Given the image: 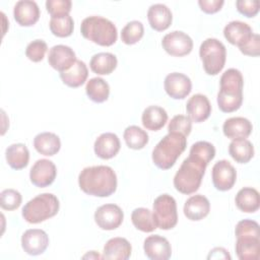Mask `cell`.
Wrapping results in <instances>:
<instances>
[{
	"mask_svg": "<svg viewBox=\"0 0 260 260\" xmlns=\"http://www.w3.org/2000/svg\"><path fill=\"white\" fill-rule=\"evenodd\" d=\"M13 16L19 25L31 26L40 18V8L35 1L20 0L14 5Z\"/></svg>",
	"mask_w": 260,
	"mask_h": 260,
	"instance_id": "cell-18",
	"label": "cell"
},
{
	"mask_svg": "<svg viewBox=\"0 0 260 260\" xmlns=\"http://www.w3.org/2000/svg\"><path fill=\"white\" fill-rule=\"evenodd\" d=\"M121 143L119 137L112 132L101 134L94 141L93 149L96 156L103 159L114 157L120 150Z\"/></svg>",
	"mask_w": 260,
	"mask_h": 260,
	"instance_id": "cell-20",
	"label": "cell"
},
{
	"mask_svg": "<svg viewBox=\"0 0 260 260\" xmlns=\"http://www.w3.org/2000/svg\"><path fill=\"white\" fill-rule=\"evenodd\" d=\"M132 252L131 244L127 239L116 237L110 239L104 246L103 258L104 259H119V260H127L130 258Z\"/></svg>",
	"mask_w": 260,
	"mask_h": 260,
	"instance_id": "cell-23",
	"label": "cell"
},
{
	"mask_svg": "<svg viewBox=\"0 0 260 260\" xmlns=\"http://www.w3.org/2000/svg\"><path fill=\"white\" fill-rule=\"evenodd\" d=\"M48 62L52 68L61 72L70 69L76 62L75 52L68 46H53L48 54Z\"/></svg>",
	"mask_w": 260,
	"mask_h": 260,
	"instance_id": "cell-15",
	"label": "cell"
},
{
	"mask_svg": "<svg viewBox=\"0 0 260 260\" xmlns=\"http://www.w3.org/2000/svg\"><path fill=\"white\" fill-rule=\"evenodd\" d=\"M48 50L47 43L43 40H35L30 42L25 49V56L32 62H40L44 59Z\"/></svg>",
	"mask_w": 260,
	"mask_h": 260,
	"instance_id": "cell-43",
	"label": "cell"
},
{
	"mask_svg": "<svg viewBox=\"0 0 260 260\" xmlns=\"http://www.w3.org/2000/svg\"><path fill=\"white\" fill-rule=\"evenodd\" d=\"M147 19L151 26L156 31H162L170 27L173 20L171 9L161 3L152 4L147 11Z\"/></svg>",
	"mask_w": 260,
	"mask_h": 260,
	"instance_id": "cell-22",
	"label": "cell"
},
{
	"mask_svg": "<svg viewBox=\"0 0 260 260\" xmlns=\"http://www.w3.org/2000/svg\"><path fill=\"white\" fill-rule=\"evenodd\" d=\"M78 184L87 195L108 197L117 189V175L109 166L87 167L80 172Z\"/></svg>",
	"mask_w": 260,
	"mask_h": 260,
	"instance_id": "cell-1",
	"label": "cell"
},
{
	"mask_svg": "<svg viewBox=\"0 0 260 260\" xmlns=\"http://www.w3.org/2000/svg\"><path fill=\"white\" fill-rule=\"evenodd\" d=\"M85 92L89 100L94 103H104L110 94L109 83L101 77L90 78L85 86Z\"/></svg>",
	"mask_w": 260,
	"mask_h": 260,
	"instance_id": "cell-33",
	"label": "cell"
},
{
	"mask_svg": "<svg viewBox=\"0 0 260 260\" xmlns=\"http://www.w3.org/2000/svg\"><path fill=\"white\" fill-rule=\"evenodd\" d=\"M124 219L123 210L120 206L108 203L100 206L94 212V221L99 228L105 231L116 230Z\"/></svg>",
	"mask_w": 260,
	"mask_h": 260,
	"instance_id": "cell-10",
	"label": "cell"
},
{
	"mask_svg": "<svg viewBox=\"0 0 260 260\" xmlns=\"http://www.w3.org/2000/svg\"><path fill=\"white\" fill-rule=\"evenodd\" d=\"M187 146L186 136L170 132L153 148L152 161L161 170L171 169Z\"/></svg>",
	"mask_w": 260,
	"mask_h": 260,
	"instance_id": "cell-3",
	"label": "cell"
},
{
	"mask_svg": "<svg viewBox=\"0 0 260 260\" xmlns=\"http://www.w3.org/2000/svg\"><path fill=\"white\" fill-rule=\"evenodd\" d=\"M144 34V27L141 21L132 20L128 22L121 31V40L126 45H134L141 40Z\"/></svg>",
	"mask_w": 260,
	"mask_h": 260,
	"instance_id": "cell-38",
	"label": "cell"
},
{
	"mask_svg": "<svg viewBox=\"0 0 260 260\" xmlns=\"http://www.w3.org/2000/svg\"><path fill=\"white\" fill-rule=\"evenodd\" d=\"M22 201L21 194L14 189H5L0 194V205L4 210L17 209Z\"/></svg>",
	"mask_w": 260,
	"mask_h": 260,
	"instance_id": "cell-39",
	"label": "cell"
},
{
	"mask_svg": "<svg viewBox=\"0 0 260 260\" xmlns=\"http://www.w3.org/2000/svg\"><path fill=\"white\" fill-rule=\"evenodd\" d=\"M80 32L84 39L103 47L114 45L118 39L116 25L99 15L85 17L80 24Z\"/></svg>",
	"mask_w": 260,
	"mask_h": 260,
	"instance_id": "cell-4",
	"label": "cell"
},
{
	"mask_svg": "<svg viewBox=\"0 0 260 260\" xmlns=\"http://www.w3.org/2000/svg\"><path fill=\"white\" fill-rule=\"evenodd\" d=\"M199 56L202 61L204 71L208 75H216L224 67L226 49L219 40L208 38L200 45Z\"/></svg>",
	"mask_w": 260,
	"mask_h": 260,
	"instance_id": "cell-7",
	"label": "cell"
},
{
	"mask_svg": "<svg viewBox=\"0 0 260 260\" xmlns=\"http://www.w3.org/2000/svg\"><path fill=\"white\" fill-rule=\"evenodd\" d=\"M143 250L151 260H168L172 255L170 242L159 235L147 237L143 243Z\"/></svg>",
	"mask_w": 260,
	"mask_h": 260,
	"instance_id": "cell-16",
	"label": "cell"
},
{
	"mask_svg": "<svg viewBox=\"0 0 260 260\" xmlns=\"http://www.w3.org/2000/svg\"><path fill=\"white\" fill-rule=\"evenodd\" d=\"M214 156L215 147L213 144L207 141H197L191 146L188 157L204 167H207Z\"/></svg>",
	"mask_w": 260,
	"mask_h": 260,
	"instance_id": "cell-34",
	"label": "cell"
},
{
	"mask_svg": "<svg viewBox=\"0 0 260 260\" xmlns=\"http://www.w3.org/2000/svg\"><path fill=\"white\" fill-rule=\"evenodd\" d=\"M164 87L168 95L174 100L185 99L192 90L191 79L180 72H173L166 76Z\"/></svg>",
	"mask_w": 260,
	"mask_h": 260,
	"instance_id": "cell-13",
	"label": "cell"
},
{
	"mask_svg": "<svg viewBox=\"0 0 260 260\" xmlns=\"http://www.w3.org/2000/svg\"><path fill=\"white\" fill-rule=\"evenodd\" d=\"M168 121L166 110L158 106L147 107L141 116V122L145 129L150 131H158Z\"/></svg>",
	"mask_w": 260,
	"mask_h": 260,
	"instance_id": "cell-28",
	"label": "cell"
},
{
	"mask_svg": "<svg viewBox=\"0 0 260 260\" xmlns=\"http://www.w3.org/2000/svg\"><path fill=\"white\" fill-rule=\"evenodd\" d=\"M183 210L188 219L198 221L208 215L210 211V203L204 195H193L186 200Z\"/></svg>",
	"mask_w": 260,
	"mask_h": 260,
	"instance_id": "cell-21",
	"label": "cell"
},
{
	"mask_svg": "<svg viewBox=\"0 0 260 260\" xmlns=\"http://www.w3.org/2000/svg\"><path fill=\"white\" fill-rule=\"evenodd\" d=\"M186 111L191 121L201 123L210 116L211 105L206 95L196 93L188 100L186 104Z\"/></svg>",
	"mask_w": 260,
	"mask_h": 260,
	"instance_id": "cell-19",
	"label": "cell"
},
{
	"mask_svg": "<svg viewBox=\"0 0 260 260\" xmlns=\"http://www.w3.org/2000/svg\"><path fill=\"white\" fill-rule=\"evenodd\" d=\"M223 36L229 43L241 48L251 40L253 30L248 23L233 20L224 26Z\"/></svg>",
	"mask_w": 260,
	"mask_h": 260,
	"instance_id": "cell-17",
	"label": "cell"
},
{
	"mask_svg": "<svg viewBox=\"0 0 260 260\" xmlns=\"http://www.w3.org/2000/svg\"><path fill=\"white\" fill-rule=\"evenodd\" d=\"M34 147L36 150L46 156L56 154L61 148V141L58 135L52 132H42L35 136Z\"/></svg>",
	"mask_w": 260,
	"mask_h": 260,
	"instance_id": "cell-26",
	"label": "cell"
},
{
	"mask_svg": "<svg viewBox=\"0 0 260 260\" xmlns=\"http://www.w3.org/2000/svg\"><path fill=\"white\" fill-rule=\"evenodd\" d=\"M60 203L52 193H43L30 199L22 207L21 214L29 223H40L53 216L59 211Z\"/></svg>",
	"mask_w": 260,
	"mask_h": 260,
	"instance_id": "cell-5",
	"label": "cell"
},
{
	"mask_svg": "<svg viewBox=\"0 0 260 260\" xmlns=\"http://www.w3.org/2000/svg\"><path fill=\"white\" fill-rule=\"evenodd\" d=\"M212 183L219 191L231 190L237 180V171L226 159L218 160L214 164L211 171Z\"/></svg>",
	"mask_w": 260,
	"mask_h": 260,
	"instance_id": "cell-11",
	"label": "cell"
},
{
	"mask_svg": "<svg viewBox=\"0 0 260 260\" xmlns=\"http://www.w3.org/2000/svg\"><path fill=\"white\" fill-rule=\"evenodd\" d=\"M235 202L241 211L253 213L260 207L259 192L255 188L244 187L237 193Z\"/></svg>",
	"mask_w": 260,
	"mask_h": 260,
	"instance_id": "cell-27",
	"label": "cell"
},
{
	"mask_svg": "<svg viewBox=\"0 0 260 260\" xmlns=\"http://www.w3.org/2000/svg\"><path fill=\"white\" fill-rule=\"evenodd\" d=\"M192 130V121L188 116L176 115L172 118L171 122L168 125V131L180 133L184 136H188Z\"/></svg>",
	"mask_w": 260,
	"mask_h": 260,
	"instance_id": "cell-40",
	"label": "cell"
},
{
	"mask_svg": "<svg viewBox=\"0 0 260 260\" xmlns=\"http://www.w3.org/2000/svg\"><path fill=\"white\" fill-rule=\"evenodd\" d=\"M48 246L49 237L43 230L30 229L25 231L21 237V247L28 255H41L46 251Z\"/></svg>",
	"mask_w": 260,
	"mask_h": 260,
	"instance_id": "cell-14",
	"label": "cell"
},
{
	"mask_svg": "<svg viewBox=\"0 0 260 260\" xmlns=\"http://www.w3.org/2000/svg\"><path fill=\"white\" fill-rule=\"evenodd\" d=\"M217 105L221 112L232 113L239 110L243 104L244 78L236 68L225 70L219 80Z\"/></svg>",
	"mask_w": 260,
	"mask_h": 260,
	"instance_id": "cell-2",
	"label": "cell"
},
{
	"mask_svg": "<svg viewBox=\"0 0 260 260\" xmlns=\"http://www.w3.org/2000/svg\"><path fill=\"white\" fill-rule=\"evenodd\" d=\"M87 257H89V258H103V257H101L99 254H96L95 253V251H90V252H88L86 255H84L82 258H87Z\"/></svg>",
	"mask_w": 260,
	"mask_h": 260,
	"instance_id": "cell-48",
	"label": "cell"
},
{
	"mask_svg": "<svg viewBox=\"0 0 260 260\" xmlns=\"http://www.w3.org/2000/svg\"><path fill=\"white\" fill-rule=\"evenodd\" d=\"M205 169L190 157L185 158L174 177V187L182 194L195 193L201 185Z\"/></svg>",
	"mask_w": 260,
	"mask_h": 260,
	"instance_id": "cell-6",
	"label": "cell"
},
{
	"mask_svg": "<svg viewBox=\"0 0 260 260\" xmlns=\"http://www.w3.org/2000/svg\"><path fill=\"white\" fill-rule=\"evenodd\" d=\"M236 238L239 237H257L260 238L259 224L257 221L252 219L240 220L235 229Z\"/></svg>",
	"mask_w": 260,
	"mask_h": 260,
	"instance_id": "cell-42",
	"label": "cell"
},
{
	"mask_svg": "<svg viewBox=\"0 0 260 260\" xmlns=\"http://www.w3.org/2000/svg\"><path fill=\"white\" fill-rule=\"evenodd\" d=\"M153 218L156 228L160 230H172L178 222L177 203L173 196L161 194L153 201Z\"/></svg>",
	"mask_w": 260,
	"mask_h": 260,
	"instance_id": "cell-8",
	"label": "cell"
},
{
	"mask_svg": "<svg viewBox=\"0 0 260 260\" xmlns=\"http://www.w3.org/2000/svg\"><path fill=\"white\" fill-rule=\"evenodd\" d=\"M236 6L238 11L246 17H254L259 12V2L257 0H238Z\"/></svg>",
	"mask_w": 260,
	"mask_h": 260,
	"instance_id": "cell-44",
	"label": "cell"
},
{
	"mask_svg": "<svg viewBox=\"0 0 260 260\" xmlns=\"http://www.w3.org/2000/svg\"><path fill=\"white\" fill-rule=\"evenodd\" d=\"M88 76V69L81 60H76L74 65L67 71L61 72L60 77L64 84L69 87H78L82 85Z\"/></svg>",
	"mask_w": 260,
	"mask_h": 260,
	"instance_id": "cell-31",
	"label": "cell"
},
{
	"mask_svg": "<svg viewBox=\"0 0 260 260\" xmlns=\"http://www.w3.org/2000/svg\"><path fill=\"white\" fill-rule=\"evenodd\" d=\"M123 137L127 146L136 150L142 149L148 143V134L136 125L128 126L124 130Z\"/></svg>",
	"mask_w": 260,
	"mask_h": 260,
	"instance_id": "cell-36",
	"label": "cell"
},
{
	"mask_svg": "<svg viewBox=\"0 0 260 260\" xmlns=\"http://www.w3.org/2000/svg\"><path fill=\"white\" fill-rule=\"evenodd\" d=\"M229 153L239 164H247L254 156V146L246 138L234 139L229 145Z\"/></svg>",
	"mask_w": 260,
	"mask_h": 260,
	"instance_id": "cell-32",
	"label": "cell"
},
{
	"mask_svg": "<svg viewBox=\"0 0 260 260\" xmlns=\"http://www.w3.org/2000/svg\"><path fill=\"white\" fill-rule=\"evenodd\" d=\"M161 46L169 55L183 57L191 53L193 49V41L184 31L174 30L162 38Z\"/></svg>",
	"mask_w": 260,
	"mask_h": 260,
	"instance_id": "cell-9",
	"label": "cell"
},
{
	"mask_svg": "<svg viewBox=\"0 0 260 260\" xmlns=\"http://www.w3.org/2000/svg\"><path fill=\"white\" fill-rule=\"evenodd\" d=\"M131 220L137 230L144 233H151L156 229L152 212L144 207L135 208L131 213Z\"/></svg>",
	"mask_w": 260,
	"mask_h": 260,
	"instance_id": "cell-35",
	"label": "cell"
},
{
	"mask_svg": "<svg viewBox=\"0 0 260 260\" xmlns=\"http://www.w3.org/2000/svg\"><path fill=\"white\" fill-rule=\"evenodd\" d=\"M51 32L59 38H67L72 35L74 29V21L70 15L62 17H51L50 19Z\"/></svg>",
	"mask_w": 260,
	"mask_h": 260,
	"instance_id": "cell-37",
	"label": "cell"
},
{
	"mask_svg": "<svg viewBox=\"0 0 260 260\" xmlns=\"http://www.w3.org/2000/svg\"><path fill=\"white\" fill-rule=\"evenodd\" d=\"M239 49L244 55L252 56V57L259 56L260 55V37H259V35L253 34L251 40Z\"/></svg>",
	"mask_w": 260,
	"mask_h": 260,
	"instance_id": "cell-45",
	"label": "cell"
},
{
	"mask_svg": "<svg viewBox=\"0 0 260 260\" xmlns=\"http://www.w3.org/2000/svg\"><path fill=\"white\" fill-rule=\"evenodd\" d=\"M5 158L10 168L14 170H21L28 165L29 151L25 144L13 143L6 148Z\"/></svg>",
	"mask_w": 260,
	"mask_h": 260,
	"instance_id": "cell-29",
	"label": "cell"
},
{
	"mask_svg": "<svg viewBox=\"0 0 260 260\" xmlns=\"http://www.w3.org/2000/svg\"><path fill=\"white\" fill-rule=\"evenodd\" d=\"M207 259H231L229 251L222 247H216L210 250Z\"/></svg>",
	"mask_w": 260,
	"mask_h": 260,
	"instance_id": "cell-47",
	"label": "cell"
},
{
	"mask_svg": "<svg viewBox=\"0 0 260 260\" xmlns=\"http://www.w3.org/2000/svg\"><path fill=\"white\" fill-rule=\"evenodd\" d=\"M72 2L70 0H47L46 9L51 17H62L69 15Z\"/></svg>",
	"mask_w": 260,
	"mask_h": 260,
	"instance_id": "cell-41",
	"label": "cell"
},
{
	"mask_svg": "<svg viewBox=\"0 0 260 260\" xmlns=\"http://www.w3.org/2000/svg\"><path fill=\"white\" fill-rule=\"evenodd\" d=\"M224 4L223 0H199L198 5L205 13L212 14L219 11Z\"/></svg>",
	"mask_w": 260,
	"mask_h": 260,
	"instance_id": "cell-46",
	"label": "cell"
},
{
	"mask_svg": "<svg viewBox=\"0 0 260 260\" xmlns=\"http://www.w3.org/2000/svg\"><path fill=\"white\" fill-rule=\"evenodd\" d=\"M235 249L240 260H258L260 258V238L239 237Z\"/></svg>",
	"mask_w": 260,
	"mask_h": 260,
	"instance_id": "cell-25",
	"label": "cell"
},
{
	"mask_svg": "<svg viewBox=\"0 0 260 260\" xmlns=\"http://www.w3.org/2000/svg\"><path fill=\"white\" fill-rule=\"evenodd\" d=\"M117 64V57L109 52H101L94 54L89 61V67L91 71L98 75L111 74L116 69Z\"/></svg>",
	"mask_w": 260,
	"mask_h": 260,
	"instance_id": "cell-30",
	"label": "cell"
},
{
	"mask_svg": "<svg viewBox=\"0 0 260 260\" xmlns=\"http://www.w3.org/2000/svg\"><path fill=\"white\" fill-rule=\"evenodd\" d=\"M252 123L244 117H232L224 121L222 131L224 136L234 140L247 138L252 132Z\"/></svg>",
	"mask_w": 260,
	"mask_h": 260,
	"instance_id": "cell-24",
	"label": "cell"
},
{
	"mask_svg": "<svg viewBox=\"0 0 260 260\" xmlns=\"http://www.w3.org/2000/svg\"><path fill=\"white\" fill-rule=\"evenodd\" d=\"M57 169L53 161L41 158L38 159L30 169L29 179L30 182L39 188L50 186L56 179Z\"/></svg>",
	"mask_w": 260,
	"mask_h": 260,
	"instance_id": "cell-12",
	"label": "cell"
}]
</instances>
